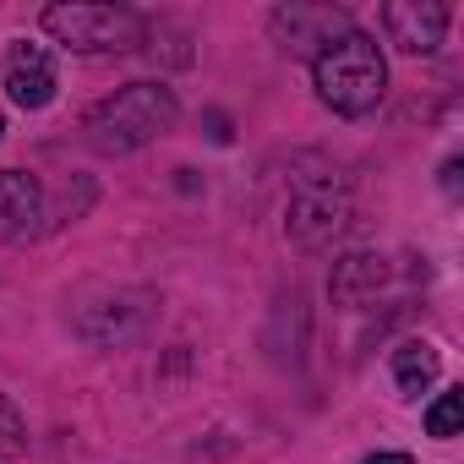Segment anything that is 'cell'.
<instances>
[{
	"instance_id": "1",
	"label": "cell",
	"mask_w": 464,
	"mask_h": 464,
	"mask_svg": "<svg viewBox=\"0 0 464 464\" xmlns=\"http://www.w3.org/2000/svg\"><path fill=\"white\" fill-rule=\"evenodd\" d=\"M312 82H317V99L339 115H372L388 93V61L377 50L372 34L350 28L339 34L328 50L312 55Z\"/></svg>"
},
{
	"instance_id": "2",
	"label": "cell",
	"mask_w": 464,
	"mask_h": 464,
	"mask_svg": "<svg viewBox=\"0 0 464 464\" xmlns=\"http://www.w3.org/2000/svg\"><path fill=\"white\" fill-rule=\"evenodd\" d=\"M180 121V104L164 82H126L104 104L88 110V142L99 153H137L142 142L164 137Z\"/></svg>"
},
{
	"instance_id": "3",
	"label": "cell",
	"mask_w": 464,
	"mask_h": 464,
	"mask_svg": "<svg viewBox=\"0 0 464 464\" xmlns=\"http://www.w3.org/2000/svg\"><path fill=\"white\" fill-rule=\"evenodd\" d=\"M44 34L77 55H104V50H137L148 23L131 6H104V0H61L44 12Z\"/></svg>"
},
{
	"instance_id": "4",
	"label": "cell",
	"mask_w": 464,
	"mask_h": 464,
	"mask_svg": "<svg viewBox=\"0 0 464 464\" xmlns=\"http://www.w3.org/2000/svg\"><path fill=\"white\" fill-rule=\"evenodd\" d=\"M355 224V202H350V186L339 175H295V197H290V241L301 252H323L334 246L344 229Z\"/></svg>"
},
{
	"instance_id": "5",
	"label": "cell",
	"mask_w": 464,
	"mask_h": 464,
	"mask_svg": "<svg viewBox=\"0 0 464 464\" xmlns=\"http://www.w3.org/2000/svg\"><path fill=\"white\" fill-rule=\"evenodd\" d=\"M350 12L344 6H279L274 12V34L290 55H317L328 50L339 34H350Z\"/></svg>"
},
{
	"instance_id": "6",
	"label": "cell",
	"mask_w": 464,
	"mask_h": 464,
	"mask_svg": "<svg viewBox=\"0 0 464 464\" xmlns=\"http://www.w3.org/2000/svg\"><path fill=\"white\" fill-rule=\"evenodd\" d=\"M382 28H388V44H399L404 55H431L448 34V6L442 0H388Z\"/></svg>"
},
{
	"instance_id": "7",
	"label": "cell",
	"mask_w": 464,
	"mask_h": 464,
	"mask_svg": "<svg viewBox=\"0 0 464 464\" xmlns=\"http://www.w3.org/2000/svg\"><path fill=\"white\" fill-rule=\"evenodd\" d=\"M6 99L17 110H44L55 99V61H50V50L17 44L12 66H6Z\"/></svg>"
},
{
	"instance_id": "8",
	"label": "cell",
	"mask_w": 464,
	"mask_h": 464,
	"mask_svg": "<svg viewBox=\"0 0 464 464\" xmlns=\"http://www.w3.org/2000/svg\"><path fill=\"white\" fill-rule=\"evenodd\" d=\"M39 213H44L39 180L23 175V169H0V241L28 236V229L39 224Z\"/></svg>"
},
{
	"instance_id": "9",
	"label": "cell",
	"mask_w": 464,
	"mask_h": 464,
	"mask_svg": "<svg viewBox=\"0 0 464 464\" xmlns=\"http://www.w3.org/2000/svg\"><path fill=\"white\" fill-rule=\"evenodd\" d=\"M388 285V263L372 257V252H355V257H339L334 263V279H328V295L339 306H361L366 295H377Z\"/></svg>"
},
{
	"instance_id": "10",
	"label": "cell",
	"mask_w": 464,
	"mask_h": 464,
	"mask_svg": "<svg viewBox=\"0 0 464 464\" xmlns=\"http://www.w3.org/2000/svg\"><path fill=\"white\" fill-rule=\"evenodd\" d=\"M437 372H442V355L426 339H410V344L393 350V382H399V393H410V399L426 393L437 382Z\"/></svg>"
},
{
	"instance_id": "11",
	"label": "cell",
	"mask_w": 464,
	"mask_h": 464,
	"mask_svg": "<svg viewBox=\"0 0 464 464\" xmlns=\"http://www.w3.org/2000/svg\"><path fill=\"white\" fill-rule=\"evenodd\" d=\"M459 426H464V388H448V393H437V404L426 410V431H431V437H459Z\"/></svg>"
},
{
	"instance_id": "12",
	"label": "cell",
	"mask_w": 464,
	"mask_h": 464,
	"mask_svg": "<svg viewBox=\"0 0 464 464\" xmlns=\"http://www.w3.org/2000/svg\"><path fill=\"white\" fill-rule=\"evenodd\" d=\"M23 448H28V420L6 393H0V453H23Z\"/></svg>"
},
{
	"instance_id": "13",
	"label": "cell",
	"mask_w": 464,
	"mask_h": 464,
	"mask_svg": "<svg viewBox=\"0 0 464 464\" xmlns=\"http://www.w3.org/2000/svg\"><path fill=\"white\" fill-rule=\"evenodd\" d=\"M361 464H415V459L410 453H366Z\"/></svg>"
},
{
	"instance_id": "14",
	"label": "cell",
	"mask_w": 464,
	"mask_h": 464,
	"mask_svg": "<svg viewBox=\"0 0 464 464\" xmlns=\"http://www.w3.org/2000/svg\"><path fill=\"white\" fill-rule=\"evenodd\" d=\"M0 131H6V115H0Z\"/></svg>"
}]
</instances>
